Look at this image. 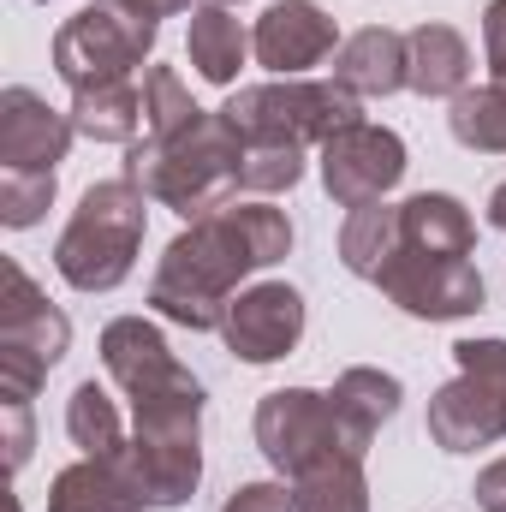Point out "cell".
<instances>
[{"mask_svg":"<svg viewBox=\"0 0 506 512\" xmlns=\"http://www.w3.org/2000/svg\"><path fill=\"white\" fill-rule=\"evenodd\" d=\"M72 131L90 137V143H137V131L149 126L143 120V90L137 84H102V90H78L72 96Z\"/></svg>","mask_w":506,"mask_h":512,"instance_id":"cell-22","label":"cell"},{"mask_svg":"<svg viewBox=\"0 0 506 512\" xmlns=\"http://www.w3.org/2000/svg\"><path fill=\"white\" fill-rule=\"evenodd\" d=\"M405 137L393 126H358L334 131L322 143V191L340 203V209H358V203H381L399 179H405Z\"/></svg>","mask_w":506,"mask_h":512,"instance_id":"cell-12","label":"cell"},{"mask_svg":"<svg viewBox=\"0 0 506 512\" xmlns=\"http://www.w3.org/2000/svg\"><path fill=\"white\" fill-rule=\"evenodd\" d=\"M483 54H489L495 84H506V0H489L483 6Z\"/></svg>","mask_w":506,"mask_h":512,"instance_id":"cell-32","label":"cell"},{"mask_svg":"<svg viewBox=\"0 0 506 512\" xmlns=\"http://www.w3.org/2000/svg\"><path fill=\"white\" fill-rule=\"evenodd\" d=\"M221 340L239 364H280L304 340V292L286 280H256L227 304Z\"/></svg>","mask_w":506,"mask_h":512,"instance_id":"cell-13","label":"cell"},{"mask_svg":"<svg viewBox=\"0 0 506 512\" xmlns=\"http://www.w3.org/2000/svg\"><path fill=\"white\" fill-rule=\"evenodd\" d=\"M66 435H72V447L90 453V459L120 453V447L131 441L126 423H120V405H114V393H108L102 382L72 387V399H66Z\"/></svg>","mask_w":506,"mask_h":512,"instance_id":"cell-25","label":"cell"},{"mask_svg":"<svg viewBox=\"0 0 506 512\" xmlns=\"http://www.w3.org/2000/svg\"><path fill=\"white\" fill-rule=\"evenodd\" d=\"M256 66H268L274 78H304L310 66H322L328 54H340V30L316 0H274L251 30Z\"/></svg>","mask_w":506,"mask_h":512,"instance_id":"cell-14","label":"cell"},{"mask_svg":"<svg viewBox=\"0 0 506 512\" xmlns=\"http://www.w3.org/2000/svg\"><path fill=\"white\" fill-rule=\"evenodd\" d=\"M102 370L108 382L131 399V411H155V405H179V399H203V382L173 358L167 334L143 316H114L102 328Z\"/></svg>","mask_w":506,"mask_h":512,"instance_id":"cell-10","label":"cell"},{"mask_svg":"<svg viewBox=\"0 0 506 512\" xmlns=\"http://www.w3.org/2000/svg\"><path fill=\"white\" fill-rule=\"evenodd\" d=\"M405 60H411V84L405 90H417V96H459V90H471V42L453 30V24H417V30H405Z\"/></svg>","mask_w":506,"mask_h":512,"instance_id":"cell-20","label":"cell"},{"mask_svg":"<svg viewBox=\"0 0 506 512\" xmlns=\"http://www.w3.org/2000/svg\"><path fill=\"white\" fill-rule=\"evenodd\" d=\"M399 251L423 256H471L477 251V221L459 197L447 191H417L399 203Z\"/></svg>","mask_w":506,"mask_h":512,"instance_id":"cell-19","label":"cell"},{"mask_svg":"<svg viewBox=\"0 0 506 512\" xmlns=\"http://www.w3.org/2000/svg\"><path fill=\"white\" fill-rule=\"evenodd\" d=\"M286 251H292V221L280 209H268L262 197H245V203L233 197V203L185 221V233L161 251L155 280H149V304L173 328L221 334L227 304L239 298V280L286 262Z\"/></svg>","mask_w":506,"mask_h":512,"instance_id":"cell-1","label":"cell"},{"mask_svg":"<svg viewBox=\"0 0 506 512\" xmlns=\"http://www.w3.org/2000/svg\"><path fill=\"white\" fill-rule=\"evenodd\" d=\"M447 131L477 155H506V84L459 90L447 108Z\"/></svg>","mask_w":506,"mask_h":512,"instance_id":"cell-26","label":"cell"},{"mask_svg":"<svg viewBox=\"0 0 506 512\" xmlns=\"http://www.w3.org/2000/svg\"><path fill=\"white\" fill-rule=\"evenodd\" d=\"M471 501H477L483 512H506V453H501V459H489V465L477 471Z\"/></svg>","mask_w":506,"mask_h":512,"instance_id":"cell-33","label":"cell"},{"mask_svg":"<svg viewBox=\"0 0 506 512\" xmlns=\"http://www.w3.org/2000/svg\"><path fill=\"white\" fill-rule=\"evenodd\" d=\"M399 256V203H358L340 227V262L358 280H381V268Z\"/></svg>","mask_w":506,"mask_h":512,"instance_id":"cell-23","label":"cell"},{"mask_svg":"<svg viewBox=\"0 0 506 512\" xmlns=\"http://www.w3.org/2000/svg\"><path fill=\"white\" fill-rule=\"evenodd\" d=\"M334 84H346L358 102L370 96H399L405 84H411V60H405V36L399 30H387V24H364V30H352L346 42H340V54H334Z\"/></svg>","mask_w":506,"mask_h":512,"instance_id":"cell-17","label":"cell"},{"mask_svg":"<svg viewBox=\"0 0 506 512\" xmlns=\"http://www.w3.org/2000/svg\"><path fill=\"white\" fill-rule=\"evenodd\" d=\"M221 512H292V483H239Z\"/></svg>","mask_w":506,"mask_h":512,"instance_id":"cell-31","label":"cell"},{"mask_svg":"<svg viewBox=\"0 0 506 512\" xmlns=\"http://www.w3.org/2000/svg\"><path fill=\"white\" fill-rule=\"evenodd\" d=\"M227 126L245 137V149H322L334 131L358 126L364 108L346 84L334 78H268V84H245L227 96Z\"/></svg>","mask_w":506,"mask_h":512,"instance_id":"cell-4","label":"cell"},{"mask_svg":"<svg viewBox=\"0 0 506 512\" xmlns=\"http://www.w3.org/2000/svg\"><path fill=\"white\" fill-rule=\"evenodd\" d=\"M48 512H149V501H143V483H137L126 447H120L102 459L84 453L78 465H66L48 483Z\"/></svg>","mask_w":506,"mask_h":512,"instance_id":"cell-16","label":"cell"},{"mask_svg":"<svg viewBox=\"0 0 506 512\" xmlns=\"http://www.w3.org/2000/svg\"><path fill=\"white\" fill-rule=\"evenodd\" d=\"M143 233H149V197L126 173L96 179L78 197V209H72V221H66V233L54 245V268H60V280L72 292H114L137 268Z\"/></svg>","mask_w":506,"mask_h":512,"instance_id":"cell-3","label":"cell"},{"mask_svg":"<svg viewBox=\"0 0 506 512\" xmlns=\"http://www.w3.org/2000/svg\"><path fill=\"white\" fill-rule=\"evenodd\" d=\"M185 54H191V66H197L203 84L233 90L239 84V66L251 54V30L233 18V6H197L191 12V36H185Z\"/></svg>","mask_w":506,"mask_h":512,"instance_id":"cell-21","label":"cell"},{"mask_svg":"<svg viewBox=\"0 0 506 512\" xmlns=\"http://www.w3.org/2000/svg\"><path fill=\"white\" fill-rule=\"evenodd\" d=\"M489 227H501V233H506V179L489 191Z\"/></svg>","mask_w":506,"mask_h":512,"instance_id":"cell-35","label":"cell"},{"mask_svg":"<svg viewBox=\"0 0 506 512\" xmlns=\"http://www.w3.org/2000/svg\"><path fill=\"white\" fill-rule=\"evenodd\" d=\"M251 429H256L262 459H268L286 483L304 477V471H316V465H328V459H358V453L346 447V435H340L334 399L316 393V387H274V393H262Z\"/></svg>","mask_w":506,"mask_h":512,"instance_id":"cell-9","label":"cell"},{"mask_svg":"<svg viewBox=\"0 0 506 512\" xmlns=\"http://www.w3.org/2000/svg\"><path fill=\"white\" fill-rule=\"evenodd\" d=\"M328 399H334V417H340V435H346V447L364 459V453L376 447L381 423H393V411H399L405 387H399V376H387V370L352 364V370H340V376H334Z\"/></svg>","mask_w":506,"mask_h":512,"instance_id":"cell-18","label":"cell"},{"mask_svg":"<svg viewBox=\"0 0 506 512\" xmlns=\"http://www.w3.org/2000/svg\"><path fill=\"white\" fill-rule=\"evenodd\" d=\"M203 108L191 102V90L179 84V72L173 66H149L143 72V137H167V131H179V126H191Z\"/></svg>","mask_w":506,"mask_h":512,"instance_id":"cell-28","label":"cell"},{"mask_svg":"<svg viewBox=\"0 0 506 512\" xmlns=\"http://www.w3.org/2000/svg\"><path fill=\"white\" fill-rule=\"evenodd\" d=\"M12 512H18V507H12Z\"/></svg>","mask_w":506,"mask_h":512,"instance_id":"cell-37","label":"cell"},{"mask_svg":"<svg viewBox=\"0 0 506 512\" xmlns=\"http://www.w3.org/2000/svg\"><path fill=\"white\" fill-rule=\"evenodd\" d=\"M72 352V322L48 292L6 262V304H0V399H30L48 370Z\"/></svg>","mask_w":506,"mask_h":512,"instance_id":"cell-8","label":"cell"},{"mask_svg":"<svg viewBox=\"0 0 506 512\" xmlns=\"http://www.w3.org/2000/svg\"><path fill=\"white\" fill-rule=\"evenodd\" d=\"M203 6H239V0H203Z\"/></svg>","mask_w":506,"mask_h":512,"instance_id":"cell-36","label":"cell"},{"mask_svg":"<svg viewBox=\"0 0 506 512\" xmlns=\"http://www.w3.org/2000/svg\"><path fill=\"white\" fill-rule=\"evenodd\" d=\"M0 417H6V465H12V471H24V465H30V447H36L30 399H0Z\"/></svg>","mask_w":506,"mask_h":512,"instance_id":"cell-30","label":"cell"},{"mask_svg":"<svg viewBox=\"0 0 506 512\" xmlns=\"http://www.w3.org/2000/svg\"><path fill=\"white\" fill-rule=\"evenodd\" d=\"M155 30L161 24L126 12L120 0H96V6L72 12L54 30V72H60V84L72 96L78 90H102V84H126L131 72L149 60Z\"/></svg>","mask_w":506,"mask_h":512,"instance_id":"cell-6","label":"cell"},{"mask_svg":"<svg viewBox=\"0 0 506 512\" xmlns=\"http://www.w3.org/2000/svg\"><path fill=\"white\" fill-rule=\"evenodd\" d=\"M459 376L429 399V441L441 453H483L506 441V340H459Z\"/></svg>","mask_w":506,"mask_h":512,"instance_id":"cell-5","label":"cell"},{"mask_svg":"<svg viewBox=\"0 0 506 512\" xmlns=\"http://www.w3.org/2000/svg\"><path fill=\"white\" fill-rule=\"evenodd\" d=\"M54 209V173L48 167H0V227L24 233Z\"/></svg>","mask_w":506,"mask_h":512,"instance_id":"cell-27","label":"cell"},{"mask_svg":"<svg viewBox=\"0 0 506 512\" xmlns=\"http://www.w3.org/2000/svg\"><path fill=\"white\" fill-rule=\"evenodd\" d=\"M387 292V304H399L417 322H459L477 316L489 304L483 274L471 256H423V251H399L376 280Z\"/></svg>","mask_w":506,"mask_h":512,"instance_id":"cell-11","label":"cell"},{"mask_svg":"<svg viewBox=\"0 0 506 512\" xmlns=\"http://www.w3.org/2000/svg\"><path fill=\"white\" fill-rule=\"evenodd\" d=\"M239 167H245V137L227 126V114L203 108L191 126L167 131V137H137L126 155V179L161 209L197 221L221 203H233L239 191Z\"/></svg>","mask_w":506,"mask_h":512,"instance_id":"cell-2","label":"cell"},{"mask_svg":"<svg viewBox=\"0 0 506 512\" xmlns=\"http://www.w3.org/2000/svg\"><path fill=\"white\" fill-rule=\"evenodd\" d=\"M292 512H370L364 459H328V465L292 477Z\"/></svg>","mask_w":506,"mask_h":512,"instance_id":"cell-24","label":"cell"},{"mask_svg":"<svg viewBox=\"0 0 506 512\" xmlns=\"http://www.w3.org/2000/svg\"><path fill=\"white\" fill-rule=\"evenodd\" d=\"M72 114H54L36 90H0V161L6 167H60L72 149Z\"/></svg>","mask_w":506,"mask_h":512,"instance_id":"cell-15","label":"cell"},{"mask_svg":"<svg viewBox=\"0 0 506 512\" xmlns=\"http://www.w3.org/2000/svg\"><path fill=\"white\" fill-rule=\"evenodd\" d=\"M126 459L143 483V501L155 512L185 507L203 483V399L131 411V441Z\"/></svg>","mask_w":506,"mask_h":512,"instance_id":"cell-7","label":"cell"},{"mask_svg":"<svg viewBox=\"0 0 506 512\" xmlns=\"http://www.w3.org/2000/svg\"><path fill=\"white\" fill-rule=\"evenodd\" d=\"M298 179H304V149H245L239 191H251V197H274V191H292Z\"/></svg>","mask_w":506,"mask_h":512,"instance_id":"cell-29","label":"cell"},{"mask_svg":"<svg viewBox=\"0 0 506 512\" xmlns=\"http://www.w3.org/2000/svg\"><path fill=\"white\" fill-rule=\"evenodd\" d=\"M126 12H137V18H149V24H161V18H179V12H197L203 0H120Z\"/></svg>","mask_w":506,"mask_h":512,"instance_id":"cell-34","label":"cell"}]
</instances>
